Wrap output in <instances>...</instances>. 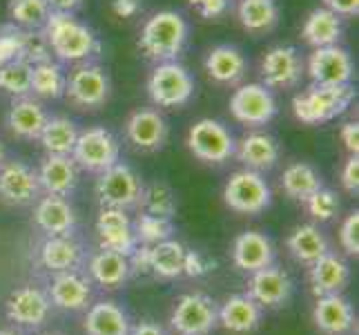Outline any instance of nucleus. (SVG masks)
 <instances>
[{"instance_id":"cd10ccee","label":"nucleus","mask_w":359,"mask_h":335,"mask_svg":"<svg viewBox=\"0 0 359 335\" xmlns=\"http://www.w3.org/2000/svg\"><path fill=\"white\" fill-rule=\"evenodd\" d=\"M344 34L341 16H337L335 11H330L326 7H317L311 14L306 16L302 36L304 41L315 47H328V45H339V39Z\"/></svg>"},{"instance_id":"72a5a7b5","label":"nucleus","mask_w":359,"mask_h":335,"mask_svg":"<svg viewBox=\"0 0 359 335\" xmlns=\"http://www.w3.org/2000/svg\"><path fill=\"white\" fill-rule=\"evenodd\" d=\"M183 262H185V248L172 237L150 246V272L161 280L181 277Z\"/></svg>"},{"instance_id":"b1692460","label":"nucleus","mask_w":359,"mask_h":335,"mask_svg":"<svg viewBox=\"0 0 359 335\" xmlns=\"http://www.w3.org/2000/svg\"><path fill=\"white\" fill-rule=\"evenodd\" d=\"M232 259L237 268L255 272L259 268H266L275 259V246L262 232L248 230L241 232L232 244Z\"/></svg>"},{"instance_id":"58836bf2","label":"nucleus","mask_w":359,"mask_h":335,"mask_svg":"<svg viewBox=\"0 0 359 335\" xmlns=\"http://www.w3.org/2000/svg\"><path fill=\"white\" fill-rule=\"evenodd\" d=\"M139 206L145 210L147 215L172 219L177 213V197H175V192H172L170 185L161 183V181H152L150 185H143Z\"/></svg>"},{"instance_id":"864d4df0","label":"nucleus","mask_w":359,"mask_h":335,"mask_svg":"<svg viewBox=\"0 0 359 335\" xmlns=\"http://www.w3.org/2000/svg\"><path fill=\"white\" fill-rule=\"evenodd\" d=\"M49 11H60V14H74L83 7V0H47Z\"/></svg>"},{"instance_id":"6e6552de","label":"nucleus","mask_w":359,"mask_h":335,"mask_svg":"<svg viewBox=\"0 0 359 335\" xmlns=\"http://www.w3.org/2000/svg\"><path fill=\"white\" fill-rule=\"evenodd\" d=\"M141 192H143V183L139 175L130 166L121 164V161L112 168L103 170L96 181V195L103 208H118V210L134 208L139 206Z\"/></svg>"},{"instance_id":"13d9d810","label":"nucleus","mask_w":359,"mask_h":335,"mask_svg":"<svg viewBox=\"0 0 359 335\" xmlns=\"http://www.w3.org/2000/svg\"><path fill=\"white\" fill-rule=\"evenodd\" d=\"M49 335H52V333H49Z\"/></svg>"},{"instance_id":"37998d69","label":"nucleus","mask_w":359,"mask_h":335,"mask_svg":"<svg viewBox=\"0 0 359 335\" xmlns=\"http://www.w3.org/2000/svg\"><path fill=\"white\" fill-rule=\"evenodd\" d=\"M304 204L308 208V213H311V217L319 219V221H330L339 213L337 195L332 190H328V188H317Z\"/></svg>"},{"instance_id":"9b49d317","label":"nucleus","mask_w":359,"mask_h":335,"mask_svg":"<svg viewBox=\"0 0 359 335\" xmlns=\"http://www.w3.org/2000/svg\"><path fill=\"white\" fill-rule=\"evenodd\" d=\"M170 324L179 335H210L219 327V308L203 293L183 295L172 311Z\"/></svg>"},{"instance_id":"4be33fe9","label":"nucleus","mask_w":359,"mask_h":335,"mask_svg":"<svg viewBox=\"0 0 359 335\" xmlns=\"http://www.w3.org/2000/svg\"><path fill=\"white\" fill-rule=\"evenodd\" d=\"M49 315V297L34 287L18 289L7 300V317L20 327H41Z\"/></svg>"},{"instance_id":"9d476101","label":"nucleus","mask_w":359,"mask_h":335,"mask_svg":"<svg viewBox=\"0 0 359 335\" xmlns=\"http://www.w3.org/2000/svg\"><path fill=\"white\" fill-rule=\"evenodd\" d=\"M232 117L248 128L266 126L277 114V101L264 83L239 85L230 96Z\"/></svg>"},{"instance_id":"0eeeda50","label":"nucleus","mask_w":359,"mask_h":335,"mask_svg":"<svg viewBox=\"0 0 359 335\" xmlns=\"http://www.w3.org/2000/svg\"><path fill=\"white\" fill-rule=\"evenodd\" d=\"M72 159L81 170L98 172L112 168L121 159V143L116 136L105 128H88L79 132L76 145L72 150Z\"/></svg>"},{"instance_id":"aec40b11","label":"nucleus","mask_w":359,"mask_h":335,"mask_svg":"<svg viewBox=\"0 0 359 335\" xmlns=\"http://www.w3.org/2000/svg\"><path fill=\"white\" fill-rule=\"evenodd\" d=\"M208 77L219 85H237L248 72V60L243 52L234 45H217L205 56Z\"/></svg>"},{"instance_id":"79ce46f5","label":"nucleus","mask_w":359,"mask_h":335,"mask_svg":"<svg viewBox=\"0 0 359 335\" xmlns=\"http://www.w3.org/2000/svg\"><path fill=\"white\" fill-rule=\"evenodd\" d=\"M134 228V237L136 242H141L143 246H154L158 242H165L172 237V232H175V226H172V221L165 219V217H156V215H139L136 221L132 223Z\"/></svg>"},{"instance_id":"f3484780","label":"nucleus","mask_w":359,"mask_h":335,"mask_svg":"<svg viewBox=\"0 0 359 335\" xmlns=\"http://www.w3.org/2000/svg\"><path fill=\"white\" fill-rule=\"evenodd\" d=\"M248 295L259 306L275 308L281 306L290 300L292 295V280L288 277V272H283L277 266H266L252 272L250 282H248Z\"/></svg>"},{"instance_id":"c756f323","label":"nucleus","mask_w":359,"mask_h":335,"mask_svg":"<svg viewBox=\"0 0 359 335\" xmlns=\"http://www.w3.org/2000/svg\"><path fill=\"white\" fill-rule=\"evenodd\" d=\"M237 18L248 34L262 36L277 27L279 5L277 0H239Z\"/></svg>"},{"instance_id":"ea45409f","label":"nucleus","mask_w":359,"mask_h":335,"mask_svg":"<svg viewBox=\"0 0 359 335\" xmlns=\"http://www.w3.org/2000/svg\"><path fill=\"white\" fill-rule=\"evenodd\" d=\"M9 20L20 29H43L49 16L47 0H9Z\"/></svg>"},{"instance_id":"e433bc0d","label":"nucleus","mask_w":359,"mask_h":335,"mask_svg":"<svg viewBox=\"0 0 359 335\" xmlns=\"http://www.w3.org/2000/svg\"><path fill=\"white\" fill-rule=\"evenodd\" d=\"M41 262L47 270H74L81 262V248L67 235L65 237H49L41 248Z\"/></svg>"},{"instance_id":"a211bd4d","label":"nucleus","mask_w":359,"mask_h":335,"mask_svg":"<svg viewBox=\"0 0 359 335\" xmlns=\"http://www.w3.org/2000/svg\"><path fill=\"white\" fill-rule=\"evenodd\" d=\"M41 190L54 197H69L79 183V166L72 157L65 155H47L39 168Z\"/></svg>"},{"instance_id":"c9c22d12","label":"nucleus","mask_w":359,"mask_h":335,"mask_svg":"<svg viewBox=\"0 0 359 335\" xmlns=\"http://www.w3.org/2000/svg\"><path fill=\"white\" fill-rule=\"evenodd\" d=\"M90 272L103 289H118L130 277L128 257L112 253V251H101L98 255H94L90 264Z\"/></svg>"},{"instance_id":"f704fd0d","label":"nucleus","mask_w":359,"mask_h":335,"mask_svg":"<svg viewBox=\"0 0 359 335\" xmlns=\"http://www.w3.org/2000/svg\"><path fill=\"white\" fill-rule=\"evenodd\" d=\"M65 83H67V74L60 67L56 60H43V63L32 65V94L39 98H49V101H56V98L65 96Z\"/></svg>"},{"instance_id":"7ed1b4c3","label":"nucleus","mask_w":359,"mask_h":335,"mask_svg":"<svg viewBox=\"0 0 359 335\" xmlns=\"http://www.w3.org/2000/svg\"><path fill=\"white\" fill-rule=\"evenodd\" d=\"M355 101L353 85H311L292 98L294 119L304 126H319L341 117Z\"/></svg>"},{"instance_id":"393cba45","label":"nucleus","mask_w":359,"mask_h":335,"mask_svg":"<svg viewBox=\"0 0 359 335\" xmlns=\"http://www.w3.org/2000/svg\"><path fill=\"white\" fill-rule=\"evenodd\" d=\"M351 280V268L341 257L326 253L315 264H311V287L317 297L321 295H337Z\"/></svg>"},{"instance_id":"1a4fd4ad","label":"nucleus","mask_w":359,"mask_h":335,"mask_svg":"<svg viewBox=\"0 0 359 335\" xmlns=\"http://www.w3.org/2000/svg\"><path fill=\"white\" fill-rule=\"evenodd\" d=\"M259 72L268 90H290L302 83L306 63L297 47L275 45L264 54Z\"/></svg>"},{"instance_id":"423d86ee","label":"nucleus","mask_w":359,"mask_h":335,"mask_svg":"<svg viewBox=\"0 0 359 335\" xmlns=\"http://www.w3.org/2000/svg\"><path fill=\"white\" fill-rule=\"evenodd\" d=\"M224 202L230 210L241 215H259L270 206L272 190L262 172L239 170L224 185Z\"/></svg>"},{"instance_id":"a19ab883","label":"nucleus","mask_w":359,"mask_h":335,"mask_svg":"<svg viewBox=\"0 0 359 335\" xmlns=\"http://www.w3.org/2000/svg\"><path fill=\"white\" fill-rule=\"evenodd\" d=\"M0 90L14 98L27 96L32 92V63L16 58L0 67Z\"/></svg>"},{"instance_id":"dca6fc26","label":"nucleus","mask_w":359,"mask_h":335,"mask_svg":"<svg viewBox=\"0 0 359 335\" xmlns=\"http://www.w3.org/2000/svg\"><path fill=\"white\" fill-rule=\"evenodd\" d=\"M96 232L101 239L103 251H112L118 255L130 257V253L136 248V237L132 221L126 215V210L118 208H101V215L96 221Z\"/></svg>"},{"instance_id":"c85d7f7f","label":"nucleus","mask_w":359,"mask_h":335,"mask_svg":"<svg viewBox=\"0 0 359 335\" xmlns=\"http://www.w3.org/2000/svg\"><path fill=\"white\" fill-rule=\"evenodd\" d=\"M52 302L54 306L63 308V311H81L83 306H88L90 302V282L76 275L74 270H65L52 282Z\"/></svg>"},{"instance_id":"bb28decb","label":"nucleus","mask_w":359,"mask_h":335,"mask_svg":"<svg viewBox=\"0 0 359 335\" xmlns=\"http://www.w3.org/2000/svg\"><path fill=\"white\" fill-rule=\"evenodd\" d=\"M313 322L315 327L326 333V335H341L346 333L355 322L353 315V306L351 302L337 295H321L317 304H315V311H313Z\"/></svg>"},{"instance_id":"2f4dec72","label":"nucleus","mask_w":359,"mask_h":335,"mask_svg":"<svg viewBox=\"0 0 359 335\" xmlns=\"http://www.w3.org/2000/svg\"><path fill=\"white\" fill-rule=\"evenodd\" d=\"M288 251L297 262L311 266L321 255L328 253V242L324 237V232H319L317 226H313V223H304V226H297L290 232Z\"/></svg>"},{"instance_id":"f257e3e1","label":"nucleus","mask_w":359,"mask_h":335,"mask_svg":"<svg viewBox=\"0 0 359 335\" xmlns=\"http://www.w3.org/2000/svg\"><path fill=\"white\" fill-rule=\"evenodd\" d=\"M43 34L52 54L63 63H88L92 56L101 52V45L88 25L79 22L74 14L49 11L43 25Z\"/></svg>"},{"instance_id":"20e7f679","label":"nucleus","mask_w":359,"mask_h":335,"mask_svg":"<svg viewBox=\"0 0 359 335\" xmlns=\"http://www.w3.org/2000/svg\"><path fill=\"white\" fill-rule=\"evenodd\" d=\"M147 94L158 107H181L194 94V79L179 60L156 63L147 77Z\"/></svg>"},{"instance_id":"f03ea898","label":"nucleus","mask_w":359,"mask_h":335,"mask_svg":"<svg viewBox=\"0 0 359 335\" xmlns=\"http://www.w3.org/2000/svg\"><path fill=\"white\" fill-rule=\"evenodd\" d=\"M190 27L179 11L163 9L156 11L145 20L139 36V47L147 60L152 63H165V60H177L188 43Z\"/></svg>"},{"instance_id":"ddd939ff","label":"nucleus","mask_w":359,"mask_h":335,"mask_svg":"<svg viewBox=\"0 0 359 335\" xmlns=\"http://www.w3.org/2000/svg\"><path fill=\"white\" fill-rule=\"evenodd\" d=\"M306 72L313 85H348L353 81L355 65L351 54L339 45L315 47L308 56Z\"/></svg>"},{"instance_id":"4468645a","label":"nucleus","mask_w":359,"mask_h":335,"mask_svg":"<svg viewBox=\"0 0 359 335\" xmlns=\"http://www.w3.org/2000/svg\"><path fill=\"white\" fill-rule=\"evenodd\" d=\"M41 195L36 170L22 161H5L0 166V199L9 206L34 204Z\"/></svg>"},{"instance_id":"3c124183","label":"nucleus","mask_w":359,"mask_h":335,"mask_svg":"<svg viewBox=\"0 0 359 335\" xmlns=\"http://www.w3.org/2000/svg\"><path fill=\"white\" fill-rule=\"evenodd\" d=\"M339 139H341L346 150H348V155L357 157V152H359V126L355 121L344 123L341 130H339Z\"/></svg>"},{"instance_id":"f8f14e48","label":"nucleus","mask_w":359,"mask_h":335,"mask_svg":"<svg viewBox=\"0 0 359 335\" xmlns=\"http://www.w3.org/2000/svg\"><path fill=\"white\" fill-rule=\"evenodd\" d=\"M109 92H112V85H109L105 70L90 63H81L69 74L65 83V96L72 105L81 110H96L105 105Z\"/></svg>"},{"instance_id":"c03bdc74","label":"nucleus","mask_w":359,"mask_h":335,"mask_svg":"<svg viewBox=\"0 0 359 335\" xmlns=\"http://www.w3.org/2000/svg\"><path fill=\"white\" fill-rule=\"evenodd\" d=\"M22 39H25V29L16 27L14 22L0 27V67L11 63V60L20 58Z\"/></svg>"},{"instance_id":"6ab92c4d","label":"nucleus","mask_w":359,"mask_h":335,"mask_svg":"<svg viewBox=\"0 0 359 335\" xmlns=\"http://www.w3.org/2000/svg\"><path fill=\"white\" fill-rule=\"evenodd\" d=\"M234 155L248 170H272L279 161V143L266 132H250L234 143Z\"/></svg>"},{"instance_id":"de8ad7c7","label":"nucleus","mask_w":359,"mask_h":335,"mask_svg":"<svg viewBox=\"0 0 359 335\" xmlns=\"http://www.w3.org/2000/svg\"><path fill=\"white\" fill-rule=\"evenodd\" d=\"M212 268V264L199 253V251H188L185 248V262H183V275H190V277H201L205 272Z\"/></svg>"},{"instance_id":"5701e85b","label":"nucleus","mask_w":359,"mask_h":335,"mask_svg":"<svg viewBox=\"0 0 359 335\" xmlns=\"http://www.w3.org/2000/svg\"><path fill=\"white\" fill-rule=\"evenodd\" d=\"M47 119H49L47 112L39 101L20 96V98H14V103H11L7 112V130L14 134L16 139L34 141L41 136Z\"/></svg>"},{"instance_id":"39448f33","label":"nucleus","mask_w":359,"mask_h":335,"mask_svg":"<svg viewBox=\"0 0 359 335\" xmlns=\"http://www.w3.org/2000/svg\"><path fill=\"white\" fill-rule=\"evenodd\" d=\"M188 150L210 166H224L234 157V136L232 132L215 119L196 121L188 132Z\"/></svg>"},{"instance_id":"2eb2a0df","label":"nucleus","mask_w":359,"mask_h":335,"mask_svg":"<svg viewBox=\"0 0 359 335\" xmlns=\"http://www.w3.org/2000/svg\"><path fill=\"white\" fill-rule=\"evenodd\" d=\"M168 121L158 110L141 107L130 114L126 123V136L128 141L141 152H156L168 141Z\"/></svg>"},{"instance_id":"09e8293b","label":"nucleus","mask_w":359,"mask_h":335,"mask_svg":"<svg viewBox=\"0 0 359 335\" xmlns=\"http://www.w3.org/2000/svg\"><path fill=\"white\" fill-rule=\"evenodd\" d=\"M341 185H344V190L351 195L359 192V159L355 155L346 159V164L341 168Z\"/></svg>"},{"instance_id":"7c9ffc66","label":"nucleus","mask_w":359,"mask_h":335,"mask_svg":"<svg viewBox=\"0 0 359 335\" xmlns=\"http://www.w3.org/2000/svg\"><path fill=\"white\" fill-rule=\"evenodd\" d=\"M130 317L114 302H98L94 304L88 317H85V333L88 335H128Z\"/></svg>"},{"instance_id":"603ef678","label":"nucleus","mask_w":359,"mask_h":335,"mask_svg":"<svg viewBox=\"0 0 359 335\" xmlns=\"http://www.w3.org/2000/svg\"><path fill=\"white\" fill-rule=\"evenodd\" d=\"M324 7L346 18H353L359 14V0H324Z\"/></svg>"},{"instance_id":"a878e982","label":"nucleus","mask_w":359,"mask_h":335,"mask_svg":"<svg viewBox=\"0 0 359 335\" xmlns=\"http://www.w3.org/2000/svg\"><path fill=\"white\" fill-rule=\"evenodd\" d=\"M219 324L230 333H252L262 324V306L250 295H232L219 308Z\"/></svg>"},{"instance_id":"473e14b6","label":"nucleus","mask_w":359,"mask_h":335,"mask_svg":"<svg viewBox=\"0 0 359 335\" xmlns=\"http://www.w3.org/2000/svg\"><path fill=\"white\" fill-rule=\"evenodd\" d=\"M76 139H79V128L67 117L47 119L45 128L39 136V141L47 155H65V157H72Z\"/></svg>"},{"instance_id":"8fccbe9b","label":"nucleus","mask_w":359,"mask_h":335,"mask_svg":"<svg viewBox=\"0 0 359 335\" xmlns=\"http://www.w3.org/2000/svg\"><path fill=\"white\" fill-rule=\"evenodd\" d=\"M109 9L116 18H134L141 14L143 0H109Z\"/></svg>"},{"instance_id":"4c0bfd02","label":"nucleus","mask_w":359,"mask_h":335,"mask_svg":"<svg viewBox=\"0 0 359 335\" xmlns=\"http://www.w3.org/2000/svg\"><path fill=\"white\" fill-rule=\"evenodd\" d=\"M281 188L290 199L306 202L317 188H321V179L317 170L308 164H290L281 175Z\"/></svg>"},{"instance_id":"6e6d98bb","label":"nucleus","mask_w":359,"mask_h":335,"mask_svg":"<svg viewBox=\"0 0 359 335\" xmlns=\"http://www.w3.org/2000/svg\"><path fill=\"white\" fill-rule=\"evenodd\" d=\"M5 164V147H3V143H0V166Z\"/></svg>"},{"instance_id":"5fc2aeb1","label":"nucleus","mask_w":359,"mask_h":335,"mask_svg":"<svg viewBox=\"0 0 359 335\" xmlns=\"http://www.w3.org/2000/svg\"><path fill=\"white\" fill-rule=\"evenodd\" d=\"M128 335H168V333L158 324H154V322H141V324H136L134 329H130Z\"/></svg>"},{"instance_id":"49530a36","label":"nucleus","mask_w":359,"mask_h":335,"mask_svg":"<svg viewBox=\"0 0 359 335\" xmlns=\"http://www.w3.org/2000/svg\"><path fill=\"white\" fill-rule=\"evenodd\" d=\"M190 7L205 20H219L228 14L232 0H188Z\"/></svg>"},{"instance_id":"412c9836","label":"nucleus","mask_w":359,"mask_h":335,"mask_svg":"<svg viewBox=\"0 0 359 335\" xmlns=\"http://www.w3.org/2000/svg\"><path fill=\"white\" fill-rule=\"evenodd\" d=\"M34 221L49 237H65L76 226V215H74V208L65 197L47 195L36 204Z\"/></svg>"},{"instance_id":"a18cd8bd","label":"nucleus","mask_w":359,"mask_h":335,"mask_svg":"<svg viewBox=\"0 0 359 335\" xmlns=\"http://www.w3.org/2000/svg\"><path fill=\"white\" fill-rule=\"evenodd\" d=\"M339 242L346 253L357 257V253H359V213L357 210L344 219L341 230H339Z\"/></svg>"},{"instance_id":"4d7b16f0","label":"nucleus","mask_w":359,"mask_h":335,"mask_svg":"<svg viewBox=\"0 0 359 335\" xmlns=\"http://www.w3.org/2000/svg\"><path fill=\"white\" fill-rule=\"evenodd\" d=\"M0 335H18V333H14V331H0Z\"/></svg>"}]
</instances>
